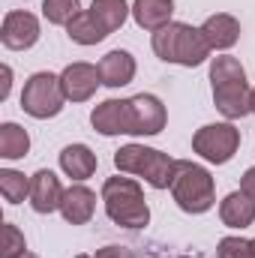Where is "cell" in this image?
<instances>
[{
	"label": "cell",
	"mask_w": 255,
	"mask_h": 258,
	"mask_svg": "<svg viewBox=\"0 0 255 258\" xmlns=\"http://www.w3.org/2000/svg\"><path fill=\"white\" fill-rule=\"evenodd\" d=\"M210 84H213V102L228 120L252 111V90L246 84V72H243L237 57H228V54L213 57Z\"/></svg>",
	"instance_id": "6da1fadb"
},
{
	"label": "cell",
	"mask_w": 255,
	"mask_h": 258,
	"mask_svg": "<svg viewBox=\"0 0 255 258\" xmlns=\"http://www.w3.org/2000/svg\"><path fill=\"white\" fill-rule=\"evenodd\" d=\"M153 51L159 60L165 63H177V66H198L207 60L210 45L204 42L201 30L183 24V21H171L162 30L153 33Z\"/></svg>",
	"instance_id": "7a4b0ae2"
},
{
	"label": "cell",
	"mask_w": 255,
	"mask_h": 258,
	"mask_svg": "<svg viewBox=\"0 0 255 258\" xmlns=\"http://www.w3.org/2000/svg\"><path fill=\"white\" fill-rule=\"evenodd\" d=\"M114 165L117 171L123 174H138L144 177L153 189H168L171 180H174V168H177V159H171L168 153L162 150H153V147H144V144H126L114 153Z\"/></svg>",
	"instance_id": "3957f363"
},
{
	"label": "cell",
	"mask_w": 255,
	"mask_h": 258,
	"mask_svg": "<svg viewBox=\"0 0 255 258\" xmlns=\"http://www.w3.org/2000/svg\"><path fill=\"white\" fill-rule=\"evenodd\" d=\"M102 201L111 222L123 228H144L150 222V207L144 201L141 186L132 177H108L102 186Z\"/></svg>",
	"instance_id": "277c9868"
},
{
	"label": "cell",
	"mask_w": 255,
	"mask_h": 258,
	"mask_svg": "<svg viewBox=\"0 0 255 258\" xmlns=\"http://www.w3.org/2000/svg\"><path fill=\"white\" fill-rule=\"evenodd\" d=\"M171 195H174L177 207L186 210V213L210 210L213 201H216V189H213L210 171L195 165V162H177L174 180H171Z\"/></svg>",
	"instance_id": "5b68a950"
},
{
	"label": "cell",
	"mask_w": 255,
	"mask_h": 258,
	"mask_svg": "<svg viewBox=\"0 0 255 258\" xmlns=\"http://www.w3.org/2000/svg\"><path fill=\"white\" fill-rule=\"evenodd\" d=\"M66 102V93H63V84L57 75L51 72H36L27 78L24 90H21V108L36 117V120H45V117H54L60 114Z\"/></svg>",
	"instance_id": "8992f818"
},
{
	"label": "cell",
	"mask_w": 255,
	"mask_h": 258,
	"mask_svg": "<svg viewBox=\"0 0 255 258\" xmlns=\"http://www.w3.org/2000/svg\"><path fill=\"white\" fill-rule=\"evenodd\" d=\"M240 147V132L231 126V123H210V126H201L192 138V150L198 156H204L207 162H228Z\"/></svg>",
	"instance_id": "52a82bcc"
},
{
	"label": "cell",
	"mask_w": 255,
	"mask_h": 258,
	"mask_svg": "<svg viewBox=\"0 0 255 258\" xmlns=\"http://www.w3.org/2000/svg\"><path fill=\"white\" fill-rule=\"evenodd\" d=\"M129 111H132V135H156L165 129V105L150 93L132 96Z\"/></svg>",
	"instance_id": "ba28073f"
},
{
	"label": "cell",
	"mask_w": 255,
	"mask_h": 258,
	"mask_svg": "<svg viewBox=\"0 0 255 258\" xmlns=\"http://www.w3.org/2000/svg\"><path fill=\"white\" fill-rule=\"evenodd\" d=\"M60 84H63V93L69 102H87L96 87L102 84V75H99V66L90 63H69L60 75Z\"/></svg>",
	"instance_id": "9c48e42d"
},
{
	"label": "cell",
	"mask_w": 255,
	"mask_h": 258,
	"mask_svg": "<svg viewBox=\"0 0 255 258\" xmlns=\"http://www.w3.org/2000/svg\"><path fill=\"white\" fill-rule=\"evenodd\" d=\"M90 123L102 135H132V111H129V99H105L102 105L93 108Z\"/></svg>",
	"instance_id": "30bf717a"
},
{
	"label": "cell",
	"mask_w": 255,
	"mask_h": 258,
	"mask_svg": "<svg viewBox=\"0 0 255 258\" xmlns=\"http://www.w3.org/2000/svg\"><path fill=\"white\" fill-rule=\"evenodd\" d=\"M0 39L12 51H24L39 39V21L30 12H9L0 27Z\"/></svg>",
	"instance_id": "8fae6325"
},
{
	"label": "cell",
	"mask_w": 255,
	"mask_h": 258,
	"mask_svg": "<svg viewBox=\"0 0 255 258\" xmlns=\"http://www.w3.org/2000/svg\"><path fill=\"white\" fill-rule=\"evenodd\" d=\"M63 186L57 180L54 171L48 168H39L33 177H30V204L36 213H51V210H60V201H63Z\"/></svg>",
	"instance_id": "7c38bea8"
},
{
	"label": "cell",
	"mask_w": 255,
	"mask_h": 258,
	"mask_svg": "<svg viewBox=\"0 0 255 258\" xmlns=\"http://www.w3.org/2000/svg\"><path fill=\"white\" fill-rule=\"evenodd\" d=\"M198 30H201V36H204V42L210 45V51H225V48H231V45L240 39V24H237V18H234V15H225V12L210 15Z\"/></svg>",
	"instance_id": "4fadbf2b"
},
{
	"label": "cell",
	"mask_w": 255,
	"mask_h": 258,
	"mask_svg": "<svg viewBox=\"0 0 255 258\" xmlns=\"http://www.w3.org/2000/svg\"><path fill=\"white\" fill-rule=\"evenodd\" d=\"M93 210H96V195L90 192L87 186L78 183V186H69L63 192L60 213H63V219L69 225H84V222H90Z\"/></svg>",
	"instance_id": "5bb4252c"
},
{
	"label": "cell",
	"mask_w": 255,
	"mask_h": 258,
	"mask_svg": "<svg viewBox=\"0 0 255 258\" xmlns=\"http://www.w3.org/2000/svg\"><path fill=\"white\" fill-rule=\"evenodd\" d=\"M99 75L105 87H123L135 78V57L123 48H114L99 60Z\"/></svg>",
	"instance_id": "9a60e30c"
},
{
	"label": "cell",
	"mask_w": 255,
	"mask_h": 258,
	"mask_svg": "<svg viewBox=\"0 0 255 258\" xmlns=\"http://www.w3.org/2000/svg\"><path fill=\"white\" fill-rule=\"evenodd\" d=\"M171 15H174L171 0H135L132 3V18L138 21V27L153 30V33L171 24Z\"/></svg>",
	"instance_id": "2e32d148"
},
{
	"label": "cell",
	"mask_w": 255,
	"mask_h": 258,
	"mask_svg": "<svg viewBox=\"0 0 255 258\" xmlns=\"http://www.w3.org/2000/svg\"><path fill=\"white\" fill-rule=\"evenodd\" d=\"M219 216L228 228H246L255 222V198L246 192H231L222 198L219 204Z\"/></svg>",
	"instance_id": "e0dca14e"
},
{
	"label": "cell",
	"mask_w": 255,
	"mask_h": 258,
	"mask_svg": "<svg viewBox=\"0 0 255 258\" xmlns=\"http://www.w3.org/2000/svg\"><path fill=\"white\" fill-rule=\"evenodd\" d=\"M60 168L72 180H87L96 171V153L87 144H69L60 153Z\"/></svg>",
	"instance_id": "ac0fdd59"
},
{
	"label": "cell",
	"mask_w": 255,
	"mask_h": 258,
	"mask_svg": "<svg viewBox=\"0 0 255 258\" xmlns=\"http://www.w3.org/2000/svg\"><path fill=\"white\" fill-rule=\"evenodd\" d=\"M66 33H69V39L72 42H78V45H96V42H102L108 33L102 30V24L93 18V12L87 9V12H78L69 24H66Z\"/></svg>",
	"instance_id": "d6986e66"
},
{
	"label": "cell",
	"mask_w": 255,
	"mask_h": 258,
	"mask_svg": "<svg viewBox=\"0 0 255 258\" xmlns=\"http://www.w3.org/2000/svg\"><path fill=\"white\" fill-rule=\"evenodd\" d=\"M90 12H93V18L102 24L105 33H114V30L123 27V21H126L129 3L126 0H93Z\"/></svg>",
	"instance_id": "ffe728a7"
},
{
	"label": "cell",
	"mask_w": 255,
	"mask_h": 258,
	"mask_svg": "<svg viewBox=\"0 0 255 258\" xmlns=\"http://www.w3.org/2000/svg\"><path fill=\"white\" fill-rule=\"evenodd\" d=\"M30 150V138L18 123H3L0 126V156L3 159H21Z\"/></svg>",
	"instance_id": "44dd1931"
},
{
	"label": "cell",
	"mask_w": 255,
	"mask_h": 258,
	"mask_svg": "<svg viewBox=\"0 0 255 258\" xmlns=\"http://www.w3.org/2000/svg\"><path fill=\"white\" fill-rule=\"evenodd\" d=\"M0 192L9 204H18V201H24V195H30V180L21 171L3 168L0 171Z\"/></svg>",
	"instance_id": "7402d4cb"
},
{
	"label": "cell",
	"mask_w": 255,
	"mask_h": 258,
	"mask_svg": "<svg viewBox=\"0 0 255 258\" xmlns=\"http://www.w3.org/2000/svg\"><path fill=\"white\" fill-rule=\"evenodd\" d=\"M78 12H81L78 0H42V15L51 24H69Z\"/></svg>",
	"instance_id": "603a6c76"
},
{
	"label": "cell",
	"mask_w": 255,
	"mask_h": 258,
	"mask_svg": "<svg viewBox=\"0 0 255 258\" xmlns=\"http://www.w3.org/2000/svg\"><path fill=\"white\" fill-rule=\"evenodd\" d=\"M216 252L219 258H255V246L243 237H222Z\"/></svg>",
	"instance_id": "cb8c5ba5"
},
{
	"label": "cell",
	"mask_w": 255,
	"mask_h": 258,
	"mask_svg": "<svg viewBox=\"0 0 255 258\" xmlns=\"http://www.w3.org/2000/svg\"><path fill=\"white\" fill-rule=\"evenodd\" d=\"M21 252H27L24 249V234L15 228V225H3V246H0V255L3 258H18Z\"/></svg>",
	"instance_id": "d4e9b609"
},
{
	"label": "cell",
	"mask_w": 255,
	"mask_h": 258,
	"mask_svg": "<svg viewBox=\"0 0 255 258\" xmlns=\"http://www.w3.org/2000/svg\"><path fill=\"white\" fill-rule=\"evenodd\" d=\"M96 258H132V252L123 249V246H105V249L96 252Z\"/></svg>",
	"instance_id": "484cf974"
},
{
	"label": "cell",
	"mask_w": 255,
	"mask_h": 258,
	"mask_svg": "<svg viewBox=\"0 0 255 258\" xmlns=\"http://www.w3.org/2000/svg\"><path fill=\"white\" fill-rule=\"evenodd\" d=\"M240 192H246L249 198H255V165L243 174V180H240Z\"/></svg>",
	"instance_id": "4316f807"
},
{
	"label": "cell",
	"mask_w": 255,
	"mask_h": 258,
	"mask_svg": "<svg viewBox=\"0 0 255 258\" xmlns=\"http://www.w3.org/2000/svg\"><path fill=\"white\" fill-rule=\"evenodd\" d=\"M9 78H12V69H9V66H3V87H0V99H6V96H9Z\"/></svg>",
	"instance_id": "83f0119b"
},
{
	"label": "cell",
	"mask_w": 255,
	"mask_h": 258,
	"mask_svg": "<svg viewBox=\"0 0 255 258\" xmlns=\"http://www.w3.org/2000/svg\"><path fill=\"white\" fill-rule=\"evenodd\" d=\"M18 258H39V255H33V252H21Z\"/></svg>",
	"instance_id": "f1b7e54d"
},
{
	"label": "cell",
	"mask_w": 255,
	"mask_h": 258,
	"mask_svg": "<svg viewBox=\"0 0 255 258\" xmlns=\"http://www.w3.org/2000/svg\"><path fill=\"white\" fill-rule=\"evenodd\" d=\"M252 111H255V90H252Z\"/></svg>",
	"instance_id": "f546056e"
},
{
	"label": "cell",
	"mask_w": 255,
	"mask_h": 258,
	"mask_svg": "<svg viewBox=\"0 0 255 258\" xmlns=\"http://www.w3.org/2000/svg\"><path fill=\"white\" fill-rule=\"evenodd\" d=\"M75 258H90V255H75Z\"/></svg>",
	"instance_id": "4dcf8cb0"
},
{
	"label": "cell",
	"mask_w": 255,
	"mask_h": 258,
	"mask_svg": "<svg viewBox=\"0 0 255 258\" xmlns=\"http://www.w3.org/2000/svg\"><path fill=\"white\" fill-rule=\"evenodd\" d=\"M252 246H255V240H252Z\"/></svg>",
	"instance_id": "1f68e13d"
}]
</instances>
